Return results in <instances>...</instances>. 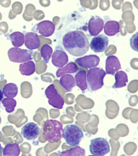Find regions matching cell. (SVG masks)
I'll use <instances>...</instances> for the list:
<instances>
[{"label": "cell", "instance_id": "1", "mask_svg": "<svg viewBox=\"0 0 138 156\" xmlns=\"http://www.w3.org/2000/svg\"><path fill=\"white\" fill-rule=\"evenodd\" d=\"M89 44L85 34L79 30L68 32L63 37V46L73 56L84 55L89 49Z\"/></svg>", "mask_w": 138, "mask_h": 156}, {"label": "cell", "instance_id": "2", "mask_svg": "<svg viewBox=\"0 0 138 156\" xmlns=\"http://www.w3.org/2000/svg\"><path fill=\"white\" fill-rule=\"evenodd\" d=\"M62 129L63 124L61 122L56 120H47L43 126V137L50 143L58 142L62 138Z\"/></svg>", "mask_w": 138, "mask_h": 156}, {"label": "cell", "instance_id": "3", "mask_svg": "<svg viewBox=\"0 0 138 156\" xmlns=\"http://www.w3.org/2000/svg\"><path fill=\"white\" fill-rule=\"evenodd\" d=\"M62 131V137L70 146H77L84 138L82 129L76 125H68Z\"/></svg>", "mask_w": 138, "mask_h": 156}, {"label": "cell", "instance_id": "4", "mask_svg": "<svg viewBox=\"0 0 138 156\" xmlns=\"http://www.w3.org/2000/svg\"><path fill=\"white\" fill-rule=\"evenodd\" d=\"M86 75L87 86L92 91L99 90L104 86V78L106 73L102 68H90Z\"/></svg>", "mask_w": 138, "mask_h": 156}, {"label": "cell", "instance_id": "5", "mask_svg": "<svg viewBox=\"0 0 138 156\" xmlns=\"http://www.w3.org/2000/svg\"><path fill=\"white\" fill-rule=\"evenodd\" d=\"M10 60L16 63H23L33 58V51L19 48H11L8 51Z\"/></svg>", "mask_w": 138, "mask_h": 156}, {"label": "cell", "instance_id": "6", "mask_svg": "<svg viewBox=\"0 0 138 156\" xmlns=\"http://www.w3.org/2000/svg\"><path fill=\"white\" fill-rule=\"evenodd\" d=\"M90 151L92 155L104 156L110 151L109 143L103 138H97L92 139L90 142Z\"/></svg>", "mask_w": 138, "mask_h": 156}, {"label": "cell", "instance_id": "7", "mask_svg": "<svg viewBox=\"0 0 138 156\" xmlns=\"http://www.w3.org/2000/svg\"><path fill=\"white\" fill-rule=\"evenodd\" d=\"M45 94L49 99L48 102L50 105L59 110L63 108L64 100L63 98L57 91L53 84H51L46 88Z\"/></svg>", "mask_w": 138, "mask_h": 156}, {"label": "cell", "instance_id": "8", "mask_svg": "<svg viewBox=\"0 0 138 156\" xmlns=\"http://www.w3.org/2000/svg\"><path fill=\"white\" fill-rule=\"evenodd\" d=\"M109 42L108 37L103 34H100L92 38L89 46L95 53H102L106 50Z\"/></svg>", "mask_w": 138, "mask_h": 156}, {"label": "cell", "instance_id": "9", "mask_svg": "<svg viewBox=\"0 0 138 156\" xmlns=\"http://www.w3.org/2000/svg\"><path fill=\"white\" fill-rule=\"evenodd\" d=\"M21 133L25 139L34 140L37 138L40 134V129L37 124L31 122L24 125L21 129Z\"/></svg>", "mask_w": 138, "mask_h": 156}, {"label": "cell", "instance_id": "10", "mask_svg": "<svg viewBox=\"0 0 138 156\" xmlns=\"http://www.w3.org/2000/svg\"><path fill=\"white\" fill-rule=\"evenodd\" d=\"M52 63L58 68H62L69 61L68 55L60 46H57L52 55Z\"/></svg>", "mask_w": 138, "mask_h": 156}, {"label": "cell", "instance_id": "11", "mask_svg": "<svg viewBox=\"0 0 138 156\" xmlns=\"http://www.w3.org/2000/svg\"><path fill=\"white\" fill-rule=\"evenodd\" d=\"M104 22L101 17L98 16H93L90 20L88 24V29L90 35L97 36L104 28Z\"/></svg>", "mask_w": 138, "mask_h": 156}, {"label": "cell", "instance_id": "12", "mask_svg": "<svg viewBox=\"0 0 138 156\" xmlns=\"http://www.w3.org/2000/svg\"><path fill=\"white\" fill-rule=\"evenodd\" d=\"M76 62L83 68H92L99 64L100 58L96 55H89L77 58Z\"/></svg>", "mask_w": 138, "mask_h": 156}, {"label": "cell", "instance_id": "13", "mask_svg": "<svg viewBox=\"0 0 138 156\" xmlns=\"http://www.w3.org/2000/svg\"><path fill=\"white\" fill-rule=\"evenodd\" d=\"M55 30V25L50 21L45 20L37 24V30L39 34L44 37L51 36Z\"/></svg>", "mask_w": 138, "mask_h": 156}, {"label": "cell", "instance_id": "14", "mask_svg": "<svg viewBox=\"0 0 138 156\" xmlns=\"http://www.w3.org/2000/svg\"><path fill=\"white\" fill-rule=\"evenodd\" d=\"M24 44L29 50L39 48L41 45V41L39 35L34 32H29L24 36Z\"/></svg>", "mask_w": 138, "mask_h": 156}, {"label": "cell", "instance_id": "15", "mask_svg": "<svg viewBox=\"0 0 138 156\" xmlns=\"http://www.w3.org/2000/svg\"><path fill=\"white\" fill-rule=\"evenodd\" d=\"M106 73L113 76L117 71L121 69V65L116 56L111 55L108 56L106 60Z\"/></svg>", "mask_w": 138, "mask_h": 156}, {"label": "cell", "instance_id": "16", "mask_svg": "<svg viewBox=\"0 0 138 156\" xmlns=\"http://www.w3.org/2000/svg\"><path fill=\"white\" fill-rule=\"evenodd\" d=\"M59 82L67 92H71L76 85L75 78L71 74H64L62 76Z\"/></svg>", "mask_w": 138, "mask_h": 156}, {"label": "cell", "instance_id": "17", "mask_svg": "<svg viewBox=\"0 0 138 156\" xmlns=\"http://www.w3.org/2000/svg\"><path fill=\"white\" fill-rule=\"evenodd\" d=\"M105 33L107 35L112 37L120 32V24L116 21H109L104 26Z\"/></svg>", "mask_w": 138, "mask_h": 156}, {"label": "cell", "instance_id": "18", "mask_svg": "<svg viewBox=\"0 0 138 156\" xmlns=\"http://www.w3.org/2000/svg\"><path fill=\"white\" fill-rule=\"evenodd\" d=\"M115 74V83L112 86L113 88L123 87L127 85L128 82V77L126 72L124 71H117Z\"/></svg>", "mask_w": 138, "mask_h": 156}, {"label": "cell", "instance_id": "19", "mask_svg": "<svg viewBox=\"0 0 138 156\" xmlns=\"http://www.w3.org/2000/svg\"><path fill=\"white\" fill-rule=\"evenodd\" d=\"M75 76L76 83L81 90H85L87 88V81H86V72L83 69H80L77 71Z\"/></svg>", "mask_w": 138, "mask_h": 156}, {"label": "cell", "instance_id": "20", "mask_svg": "<svg viewBox=\"0 0 138 156\" xmlns=\"http://www.w3.org/2000/svg\"><path fill=\"white\" fill-rule=\"evenodd\" d=\"M19 70L23 76H31L35 73L36 70V66L34 61L30 60L21 63L19 65Z\"/></svg>", "mask_w": 138, "mask_h": 156}, {"label": "cell", "instance_id": "21", "mask_svg": "<svg viewBox=\"0 0 138 156\" xmlns=\"http://www.w3.org/2000/svg\"><path fill=\"white\" fill-rule=\"evenodd\" d=\"M20 152L19 144L16 143L7 144L3 149V155L4 156H19Z\"/></svg>", "mask_w": 138, "mask_h": 156}, {"label": "cell", "instance_id": "22", "mask_svg": "<svg viewBox=\"0 0 138 156\" xmlns=\"http://www.w3.org/2000/svg\"><path fill=\"white\" fill-rule=\"evenodd\" d=\"M78 71V67L75 63L71 62L68 63L67 65L62 68H59L56 72V76L57 77H61L62 76L68 74V73H74Z\"/></svg>", "mask_w": 138, "mask_h": 156}, {"label": "cell", "instance_id": "23", "mask_svg": "<svg viewBox=\"0 0 138 156\" xmlns=\"http://www.w3.org/2000/svg\"><path fill=\"white\" fill-rule=\"evenodd\" d=\"M12 44L16 48L22 46L24 43V35L21 32H15L10 35Z\"/></svg>", "mask_w": 138, "mask_h": 156}, {"label": "cell", "instance_id": "24", "mask_svg": "<svg viewBox=\"0 0 138 156\" xmlns=\"http://www.w3.org/2000/svg\"><path fill=\"white\" fill-rule=\"evenodd\" d=\"M2 90L3 95L6 97L14 98L18 93V87L15 83H9L5 85Z\"/></svg>", "mask_w": 138, "mask_h": 156}, {"label": "cell", "instance_id": "25", "mask_svg": "<svg viewBox=\"0 0 138 156\" xmlns=\"http://www.w3.org/2000/svg\"><path fill=\"white\" fill-rule=\"evenodd\" d=\"M61 156H85V150L80 146H76L73 149L68 150L66 151H63L59 154Z\"/></svg>", "mask_w": 138, "mask_h": 156}, {"label": "cell", "instance_id": "26", "mask_svg": "<svg viewBox=\"0 0 138 156\" xmlns=\"http://www.w3.org/2000/svg\"><path fill=\"white\" fill-rule=\"evenodd\" d=\"M3 106L5 108V111L8 113H12L16 106V101L11 98H6L1 101Z\"/></svg>", "mask_w": 138, "mask_h": 156}, {"label": "cell", "instance_id": "27", "mask_svg": "<svg viewBox=\"0 0 138 156\" xmlns=\"http://www.w3.org/2000/svg\"><path fill=\"white\" fill-rule=\"evenodd\" d=\"M52 52V48L49 44H44L42 47L41 49V56L45 63H48L50 58H51Z\"/></svg>", "mask_w": 138, "mask_h": 156}, {"label": "cell", "instance_id": "28", "mask_svg": "<svg viewBox=\"0 0 138 156\" xmlns=\"http://www.w3.org/2000/svg\"><path fill=\"white\" fill-rule=\"evenodd\" d=\"M138 33L132 36L130 40V44L132 48L134 51H138Z\"/></svg>", "mask_w": 138, "mask_h": 156}, {"label": "cell", "instance_id": "29", "mask_svg": "<svg viewBox=\"0 0 138 156\" xmlns=\"http://www.w3.org/2000/svg\"><path fill=\"white\" fill-rule=\"evenodd\" d=\"M12 11L16 14H19L22 10V5L19 2H15L12 5Z\"/></svg>", "mask_w": 138, "mask_h": 156}, {"label": "cell", "instance_id": "30", "mask_svg": "<svg viewBox=\"0 0 138 156\" xmlns=\"http://www.w3.org/2000/svg\"><path fill=\"white\" fill-rule=\"evenodd\" d=\"M8 29V26L6 22L3 21L0 23V32H2L3 33H5L7 32Z\"/></svg>", "mask_w": 138, "mask_h": 156}, {"label": "cell", "instance_id": "31", "mask_svg": "<svg viewBox=\"0 0 138 156\" xmlns=\"http://www.w3.org/2000/svg\"><path fill=\"white\" fill-rule=\"evenodd\" d=\"M11 4V0H0V5L3 7H9Z\"/></svg>", "mask_w": 138, "mask_h": 156}, {"label": "cell", "instance_id": "32", "mask_svg": "<svg viewBox=\"0 0 138 156\" xmlns=\"http://www.w3.org/2000/svg\"><path fill=\"white\" fill-rule=\"evenodd\" d=\"M3 99V90L1 88H0V102Z\"/></svg>", "mask_w": 138, "mask_h": 156}, {"label": "cell", "instance_id": "33", "mask_svg": "<svg viewBox=\"0 0 138 156\" xmlns=\"http://www.w3.org/2000/svg\"><path fill=\"white\" fill-rule=\"evenodd\" d=\"M15 17V16L13 15V14H12V10H10L9 15V17L10 19H13Z\"/></svg>", "mask_w": 138, "mask_h": 156}, {"label": "cell", "instance_id": "34", "mask_svg": "<svg viewBox=\"0 0 138 156\" xmlns=\"http://www.w3.org/2000/svg\"><path fill=\"white\" fill-rule=\"evenodd\" d=\"M2 146H1V145L0 144V154L1 153V152H2Z\"/></svg>", "mask_w": 138, "mask_h": 156}, {"label": "cell", "instance_id": "35", "mask_svg": "<svg viewBox=\"0 0 138 156\" xmlns=\"http://www.w3.org/2000/svg\"><path fill=\"white\" fill-rule=\"evenodd\" d=\"M2 15L0 12V21L2 20Z\"/></svg>", "mask_w": 138, "mask_h": 156}]
</instances>
